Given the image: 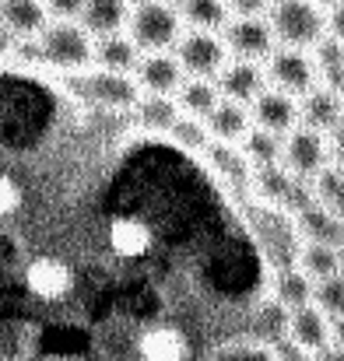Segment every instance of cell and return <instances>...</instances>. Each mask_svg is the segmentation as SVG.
Listing matches in <instances>:
<instances>
[{"instance_id": "obj_31", "label": "cell", "mask_w": 344, "mask_h": 361, "mask_svg": "<svg viewBox=\"0 0 344 361\" xmlns=\"http://www.w3.org/2000/svg\"><path fill=\"white\" fill-rule=\"evenodd\" d=\"M271 351H274V361H313V355H309L306 348H299L292 337L274 341V344H271Z\"/></svg>"}, {"instance_id": "obj_8", "label": "cell", "mask_w": 344, "mask_h": 361, "mask_svg": "<svg viewBox=\"0 0 344 361\" xmlns=\"http://www.w3.org/2000/svg\"><path fill=\"white\" fill-rule=\"evenodd\" d=\"M263 74H267V85H274V88H281V92H288L295 99L306 95L313 85H320L313 53L299 49V46H281V42L263 60Z\"/></svg>"}, {"instance_id": "obj_22", "label": "cell", "mask_w": 344, "mask_h": 361, "mask_svg": "<svg viewBox=\"0 0 344 361\" xmlns=\"http://www.w3.org/2000/svg\"><path fill=\"white\" fill-rule=\"evenodd\" d=\"M218 99H222V92H218L215 78H183V85L176 88V106H179L183 116L204 120L215 109Z\"/></svg>"}, {"instance_id": "obj_28", "label": "cell", "mask_w": 344, "mask_h": 361, "mask_svg": "<svg viewBox=\"0 0 344 361\" xmlns=\"http://www.w3.org/2000/svg\"><path fill=\"white\" fill-rule=\"evenodd\" d=\"M309 186H313V197H316L324 207H331L334 214L344 218V169H338V165L331 161L316 179H309Z\"/></svg>"}, {"instance_id": "obj_40", "label": "cell", "mask_w": 344, "mask_h": 361, "mask_svg": "<svg viewBox=\"0 0 344 361\" xmlns=\"http://www.w3.org/2000/svg\"><path fill=\"white\" fill-rule=\"evenodd\" d=\"M126 4H141V0H126Z\"/></svg>"}, {"instance_id": "obj_14", "label": "cell", "mask_w": 344, "mask_h": 361, "mask_svg": "<svg viewBox=\"0 0 344 361\" xmlns=\"http://www.w3.org/2000/svg\"><path fill=\"white\" fill-rule=\"evenodd\" d=\"M292 225L302 242H331L344 245V218L334 214L331 207H324L320 200H309L306 207H299L292 214Z\"/></svg>"}, {"instance_id": "obj_6", "label": "cell", "mask_w": 344, "mask_h": 361, "mask_svg": "<svg viewBox=\"0 0 344 361\" xmlns=\"http://www.w3.org/2000/svg\"><path fill=\"white\" fill-rule=\"evenodd\" d=\"M74 85L81 88V95L102 109L113 113H134V106L141 102V85L134 74H119V71H102V67H88L81 74H74Z\"/></svg>"}, {"instance_id": "obj_36", "label": "cell", "mask_w": 344, "mask_h": 361, "mask_svg": "<svg viewBox=\"0 0 344 361\" xmlns=\"http://www.w3.org/2000/svg\"><path fill=\"white\" fill-rule=\"evenodd\" d=\"M331 344H341L344 348V316H334V319H331Z\"/></svg>"}, {"instance_id": "obj_10", "label": "cell", "mask_w": 344, "mask_h": 361, "mask_svg": "<svg viewBox=\"0 0 344 361\" xmlns=\"http://www.w3.org/2000/svg\"><path fill=\"white\" fill-rule=\"evenodd\" d=\"M299 123L334 137L338 130L344 126V102H341V92L331 88V85H313L306 95H299Z\"/></svg>"}, {"instance_id": "obj_27", "label": "cell", "mask_w": 344, "mask_h": 361, "mask_svg": "<svg viewBox=\"0 0 344 361\" xmlns=\"http://www.w3.org/2000/svg\"><path fill=\"white\" fill-rule=\"evenodd\" d=\"M309 53H313V63H316L320 81L331 85V88H341L344 85V42L331 39V35H324Z\"/></svg>"}, {"instance_id": "obj_15", "label": "cell", "mask_w": 344, "mask_h": 361, "mask_svg": "<svg viewBox=\"0 0 344 361\" xmlns=\"http://www.w3.org/2000/svg\"><path fill=\"white\" fill-rule=\"evenodd\" d=\"M288 337L313 355V351H320L324 344H331V316H327L316 302L299 305V309L288 312Z\"/></svg>"}, {"instance_id": "obj_37", "label": "cell", "mask_w": 344, "mask_h": 361, "mask_svg": "<svg viewBox=\"0 0 344 361\" xmlns=\"http://www.w3.org/2000/svg\"><path fill=\"white\" fill-rule=\"evenodd\" d=\"M316 4H320V7L327 11V7H334V4H341V0H316Z\"/></svg>"}, {"instance_id": "obj_2", "label": "cell", "mask_w": 344, "mask_h": 361, "mask_svg": "<svg viewBox=\"0 0 344 361\" xmlns=\"http://www.w3.org/2000/svg\"><path fill=\"white\" fill-rule=\"evenodd\" d=\"M35 42L42 49V63L64 74H81L95 63V35L78 18H49Z\"/></svg>"}, {"instance_id": "obj_5", "label": "cell", "mask_w": 344, "mask_h": 361, "mask_svg": "<svg viewBox=\"0 0 344 361\" xmlns=\"http://www.w3.org/2000/svg\"><path fill=\"white\" fill-rule=\"evenodd\" d=\"M334 161V137L299 123L295 130L285 133V147H281V165L299 176V179H316L327 165Z\"/></svg>"}, {"instance_id": "obj_25", "label": "cell", "mask_w": 344, "mask_h": 361, "mask_svg": "<svg viewBox=\"0 0 344 361\" xmlns=\"http://www.w3.org/2000/svg\"><path fill=\"white\" fill-rule=\"evenodd\" d=\"M239 147H242V154H246V161H249L253 169H260V165H278V161H281L285 137H281V133H271V130H263V126H249V130L242 133Z\"/></svg>"}, {"instance_id": "obj_23", "label": "cell", "mask_w": 344, "mask_h": 361, "mask_svg": "<svg viewBox=\"0 0 344 361\" xmlns=\"http://www.w3.org/2000/svg\"><path fill=\"white\" fill-rule=\"evenodd\" d=\"M295 267L302 274H309L313 281H324L331 274L341 270V245L331 242H302L299 239V252H295Z\"/></svg>"}, {"instance_id": "obj_35", "label": "cell", "mask_w": 344, "mask_h": 361, "mask_svg": "<svg viewBox=\"0 0 344 361\" xmlns=\"http://www.w3.org/2000/svg\"><path fill=\"white\" fill-rule=\"evenodd\" d=\"M313 361H344L341 344H324L320 351H313Z\"/></svg>"}, {"instance_id": "obj_17", "label": "cell", "mask_w": 344, "mask_h": 361, "mask_svg": "<svg viewBox=\"0 0 344 361\" xmlns=\"http://www.w3.org/2000/svg\"><path fill=\"white\" fill-rule=\"evenodd\" d=\"M204 126L211 133V140H229V144H239L242 133L253 126V116H249V106L246 102H235V99H218L215 109L204 116Z\"/></svg>"}, {"instance_id": "obj_18", "label": "cell", "mask_w": 344, "mask_h": 361, "mask_svg": "<svg viewBox=\"0 0 344 361\" xmlns=\"http://www.w3.org/2000/svg\"><path fill=\"white\" fill-rule=\"evenodd\" d=\"M204 158H208V165H211L225 183H232L235 190H249V172H253V165L246 161V154H242L239 144L211 140V144L204 147Z\"/></svg>"}, {"instance_id": "obj_1", "label": "cell", "mask_w": 344, "mask_h": 361, "mask_svg": "<svg viewBox=\"0 0 344 361\" xmlns=\"http://www.w3.org/2000/svg\"><path fill=\"white\" fill-rule=\"evenodd\" d=\"M201 154L172 133L144 130L134 113L88 102L78 88L53 123L21 200L0 211V361H144L141 341L35 298L25 263L109 225L179 179Z\"/></svg>"}, {"instance_id": "obj_39", "label": "cell", "mask_w": 344, "mask_h": 361, "mask_svg": "<svg viewBox=\"0 0 344 361\" xmlns=\"http://www.w3.org/2000/svg\"><path fill=\"white\" fill-rule=\"evenodd\" d=\"M165 4H179V0H165Z\"/></svg>"}, {"instance_id": "obj_32", "label": "cell", "mask_w": 344, "mask_h": 361, "mask_svg": "<svg viewBox=\"0 0 344 361\" xmlns=\"http://www.w3.org/2000/svg\"><path fill=\"white\" fill-rule=\"evenodd\" d=\"M42 4H46L49 18H78L85 0H42Z\"/></svg>"}, {"instance_id": "obj_11", "label": "cell", "mask_w": 344, "mask_h": 361, "mask_svg": "<svg viewBox=\"0 0 344 361\" xmlns=\"http://www.w3.org/2000/svg\"><path fill=\"white\" fill-rule=\"evenodd\" d=\"M134 78H137L141 92H148V95H176L186 71L179 67L172 49H155V53H141V60L134 67Z\"/></svg>"}, {"instance_id": "obj_13", "label": "cell", "mask_w": 344, "mask_h": 361, "mask_svg": "<svg viewBox=\"0 0 344 361\" xmlns=\"http://www.w3.org/2000/svg\"><path fill=\"white\" fill-rule=\"evenodd\" d=\"M215 85L225 99H235V102H253L263 88H267V74H263V63L256 60H235L229 56V63L215 74Z\"/></svg>"}, {"instance_id": "obj_12", "label": "cell", "mask_w": 344, "mask_h": 361, "mask_svg": "<svg viewBox=\"0 0 344 361\" xmlns=\"http://www.w3.org/2000/svg\"><path fill=\"white\" fill-rule=\"evenodd\" d=\"M249 116H253V126H263V130L285 137L288 130L299 126V99L271 85L249 102Z\"/></svg>"}, {"instance_id": "obj_20", "label": "cell", "mask_w": 344, "mask_h": 361, "mask_svg": "<svg viewBox=\"0 0 344 361\" xmlns=\"http://www.w3.org/2000/svg\"><path fill=\"white\" fill-rule=\"evenodd\" d=\"M313 277L309 274H302L295 263H288V267H278L274 270V281H271V295L292 312V309H299V305H309L313 302Z\"/></svg>"}, {"instance_id": "obj_3", "label": "cell", "mask_w": 344, "mask_h": 361, "mask_svg": "<svg viewBox=\"0 0 344 361\" xmlns=\"http://www.w3.org/2000/svg\"><path fill=\"white\" fill-rule=\"evenodd\" d=\"M267 21L281 46L313 49L327 35V11L316 0H271Z\"/></svg>"}, {"instance_id": "obj_30", "label": "cell", "mask_w": 344, "mask_h": 361, "mask_svg": "<svg viewBox=\"0 0 344 361\" xmlns=\"http://www.w3.org/2000/svg\"><path fill=\"white\" fill-rule=\"evenodd\" d=\"M183 147H190V151H204L208 144H211V133H208V126H204V120H197V116H183L179 113V120H176V126L169 130Z\"/></svg>"}, {"instance_id": "obj_7", "label": "cell", "mask_w": 344, "mask_h": 361, "mask_svg": "<svg viewBox=\"0 0 344 361\" xmlns=\"http://www.w3.org/2000/svg\"><path fill=\"white\" fill-rule=\"evenodd\" d=\"M179 67L186 71V78H215L225 63H229V49H225V39L222 32H211V28H190L176 39L172 46Z\"/></svg>"}, {"instance_id": "obj_38", "label": "cell", "mask_w": 344, "mask_h": 361, "mask_svg": "<svg viewBox=\"0 0 344 361\" xmlns=\"http://www.w3.org/2000/svg\"><path fill=\"white\" fill-rule=\"evenodd\" d=\"M341 267H344V245H341Z\"/></svg>"}, {"instance_id": "obj_24", "label": "cell", "mask_w": 344, "mask_h": 361, "mask_svg": "<svg viewBox=\"0 0 344 361\" xmlns=\"http://www.w3.org/2000/svg\"><path fill=\"white\" fill-rule=\"evenodd\" d=\"M134 120L141 123L144 130H155V133H169L176 120H179V106L172 95H141V102L134 106Z\"/></svg>"}, {"instance_id": "obj_33", "label": "cell", "mask_w": 344, "mask_h": 361, "mask_svg": "<svg viewBox=\"0 0 344 361\" xmlns=\"http://www.w3.org/2000/svg\"><path fill=\"white\" fill-rule=\"evenodd\" d=\"M327 35L344 42V0L334 4V7H327Z\"/></svg>"}, {"instance_id": "obj_4", "label": "cell", "mask_w": 344, "mask_h": 361, "mask_svg": "<svg viewBox=\"0 0 344 361\" xmlns=\"http://www.w3.org/2000/svg\"><path fill=\"white\" fill-rule=\"evenodd\" d=\"M126 35L137 42L141 53L172 49L176 39L183 35L179 7L165 4V0H141V4H134V11L126 18Z\"/></svg>"}, {"instance_id": "obj_34", "label": "cell", "mask_w": 344, "mask_h": 361, "mask_svg": "<svg viewBox=\"0 0 344 361\" xmlns=\"http://www.w3.org/2000/svg\"><path fill=\"white\" fill-rule=\"evenodd\" d=\"M229 14H267L271 0H225Z\"/></svg>"}, {"instance_id": "obj_9", "label": "cell", "mask_w": 344, "mask_h": 361, "mask_svg": "<svg viewBox=\"0 0 344 361\" xmlns=\"http://www.w3.org/2000/svg\"><path fill=\"white\" fill-rule=\"evenodd\" d=\"M222 39H225L229 56L256 60V63H263L271 56V49L278 46L267 14H232L229 21L222 25Z\"/></svg>"}, {"instance_id": "obj_16", "label": "cell", "mask_w": 344, "mask_h": 361, "mask_svg": "<svg viewBox=\"0 0 344 361\" xmlns=\"http://www.w3.org/2000/svg\"><path fill=\"white\" fill-rule=\"evenodd\" d=\"M49 21L42 0H0V25L14 39H35Z\"/></svg>"}, {"instance_id": "obj_19", "label": "cell", "mask_w": 344, "mask_h": 361, "mask_svg": "<svg viewBox=\"0 0 344 361\" xmlns=\"http://www.w3.org/2000/svg\"><path fill=\"white\" fill-rule=\"evenodd\" d=\"M126 18H130V4L126 0H85L81 4V14H78V21L95 39L123 32L126 28Z\"/></svg>"}, {"instance_id": "obj_26", "label": "cell", "mask_w": 344, "mask_h": 361, "mask_svg": "<svg viewBox=\"0 0 344 361\" xmlns=\"http://www.w3.org/2000/svg\"><path fill=\"white\" fill-rule=\"evenodd\" d=\"M179 18L183 25L190 28H211V32H222V25L229 21V7L225 0H179Z\"/></svg>"}, {"instance_id": "obj_29", "label": "cell", "mask_w": 344, "mask_h": 361, "mask_svg": "<svg viewBox=\"0 0 344 361\" xmlns=\"http://www.w3.org/2000/svg\"><path fill=\"white\" fill-rule=\"evenodd\" d=\"M313 302L334 319V316H344V267L338 274L324 277L313 284Z\"/></svg>"}, {"instance_id": "obj_21", "label": "cell", "mask_w": 344, "mask_h": 361, "mask_svg": "<svg viewBox=\"0 0 344 361\" xmlns=\"http://www.w3.org/2000/svg\"><path fill=\"white\" fill-rule=\"evenodd\" d=\"M137 60H141V49H137V42H134L130 35H123V32L102 35V39L95 42V67H102V71L134 74Z\"/></svg>"}]
</instances>
